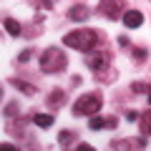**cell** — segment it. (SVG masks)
I'll return each mask as SVG.
<instances>
[{
  "label": "cell",
  "instance_id": "6da1fadb",
  "mask_svg": "<svg viewBox=\"0 0 151 151\" xmlns=\"http://www.w3.org/2000/svg\"><path fill=\"white\" fill-rule=\"evenodd\" d=\"M98 38H101L98 30H91V28H76V30L65 33L63 45H68V48H73V50H81V53H91V50L98 45Z\"/></svg>",
  "mask_w": 151,
  "mask_h": 151
},
{
  "label": "cell",
  "instance_id": "7a4b0ae2",
  "mask_svg": "<svg viewBox=\"0 0 151 151\" xmlns=\"http://www.w3.org/2000/svg\"><path fill=\"white\" fill-rule=\"evenodd\" d=\"M65 53L60 48H48L43 50V55H40V70L43 73H60V70L65 68Z\"/></svg>",
  "mask_w": 151,
  "mask_h": 151
},
{
  "label": "cell",
  "instance_id": "3957f363",
  "mask_svg": "<svg viewBox=\"0 0 151 151\" xmlns=\"http://www.w3.org/2000/svg\"><path fill=\"white\" fill-rule=\"evenodd\" d=\"M103 101H101V93H86V96H81L78 101L73 103V113L76 116H96L98 111H101Z\"/></svg>",
  "mask_w": 151,
  "mask_h": 151
},
{
  "label": "cell",
  "instance_id": "277c9868",
  "mask_svg": "<svg viewBox=\"0 0 151 151\" xmlns=\"http://www.w3.org/2000/svg\"><path fill=\"white\" fill-rule=\"evenodd\" d=\"M108 63H111V55H108L106 50H98V53H96V50H91V53L86 55V65L91 70H103Z\"/></svg>",
  "mask_w": 151,
  "mask_h": 151
},
{
  "label": "cell",
  "instance_id": "5b68a950",
  "mask_svg": "<svg viewBox=\"0 0 151 151\" xmlns=\"http://www.w3.org/2000/svg\"><path fill=\"white\" fill-rule=\"evenodd\" d=\"M101 13L111 20H116L121 15V0H101Z\"/></svg>",
  "mask_w": 151,
  "mask_h": 151
},
{
  "label": "cell",
  "instance_id": "8992f818",
  "mask_svg": "<svg viewBox=\"0 0 151 151\" xmlns=\"http://www.w3.org/2000/svg\"><path fill=\"white\" fill-rule=\"evenodd\" d=\"M124 25L126 28H141L144 25V13L141 10H126L124 13Z\"/></svg>",
  "mask_w": 151,
  "mask_h": 151
},
{
  "label": "cell",
  "instance_id": "52a82bcc",
  "mask_svg": "<svg viewBox=\"0 0 151 151\" xmlns=\"http://www.w3.org/2000/svg\"><path fill=\"white\" fill-rule=\"evenodd\" d=\"M68 18L70 20H88V18H91V10H88L83 3H78V5H73L68 10Z\"/></svg>",
  "mask_w": 151,
  "mask_h": 151
},
{
  "label": "cell",
  "instance_id": "ba28073f",
  "mask_svg": "<svg viewBox=\"0 0 151 151\" xmlns=\"http://www.w3.org/2000/svg\"><path fill=\"white\" fill-rule=\"evenodd\" d=\"M33 124H35L38 129H50V126L55 124V119H53V113H35V116H33Z\"/></svg>",
  "mask_w": 151,
  "mask_h": 151
},
{
  "label": "cell",
  "instance_id": "9c48e42d",
  "mask_svg": "<svg viewBox=\"0 0 151 151\" xmlns=\"http://www.w3.org/2000/svg\"><path fill=\"white\" fill-rule=\"evenodd\" d=\"M63 101H65V93L60 91V88H55L53 93H48V106H53V108H60V106H63Z\"/></svg>",
  "mask_w": 151,
  "mask_h": 151
},
{
  "label": "cell",
  "instance_id": "30bf717a",
  "mask_svg": "<svg viewBox=\"0 0 151 151\" xmlns=\"http://www.w3.org/2000/svg\"><path fill=\"white\" fill-rule=\"evenodd\" d=\"M3 25H5V30L10 33V35H20V33H23V28H20V23H18L15 18H10V15H8L5 20H3Z\"/></svg>",
  "mask_w": 151,
  "mask_h": 151
},
{
  "label": "cell",
  "instance_id": "8fae6325",
  "mask_svg": "<svg viewBox=\"0 0 151 151\" xmlns=\"http://www.w3.org/2000/svg\"><path fill=\"white\" fill-rule=\"evenodd\" d=\"M88 129L91 131H101V129H106V116H91V121H88Z\"/></svg>",
  "mask_w": 151,
  "mask_h": 151
},
{
  "label": "cell",
  "instance_id": "7c38bea8",
  "mask_svg": "<svg viewBox=\"0 0 151 151\" xmlns=\"http://www.w3.org/2000/svg\"><path fill=\"white\" fill-rule=\"evenodd\" d=\"M10 83H13L15 88H20L25 96H33V93H35V86H30V83H23L20 78H10Z\"/></svg>",
  "mask_w": 151,
  "mask_h": 151
},
{
  "label": "cell",
  "instance_id": "4fadbf2b",
  "mask_svg": "<svg viewBox=\"0 0 151 151\" xmlns=\"http://www.w3.org/2000/svg\"><path fill=\"white\" fill-rule=\"evenodd\" d=\"M141 131H144L146 136H151V111H146V113H141Z\"/></svg>",
  "mask_w": 151,
  "mask_h": 151
},
{
  "label": "cell",
  "instance_id": "5bb4252c",
  "mask_svg": "<svg viewBox=\"0 0 151 151\" xmlns=\"http://www.w3.org/2000/svg\"><path fill=\"white\" fill-rule=\"evenodd\" d=\"M58 141H60V146H70L73 134H70V131H60V134H58Z\"/></svg>",
  "mask_w": 151,
  "mask_h": 151
},
{
  "label": "cell",
  "instance_id": "9a60e30c",
  "mask_svg": "<svg viewBox=\"0 0 151 151\" xmlns=\"http://www.w3.org/2000/svg\"><path fill=\"white\" fill-rule=\"evenodd\" d=\"M131 91H134V93H149L151 91V83H134Z\"/></svg>",
  "mask_w": 151,
  "mask_h": 151
},
{
  "label": "cell",
  "instance_id": "2e32d148",
  "mask_svg": "<svg viewBox=\"0 0 151 151\" xmlns=\"http://www.w3.org/2000/svg\"><path fill=\"white\" fill-rule=\"evenodd\" d=\"M131 53H134L136 60H146V58H149V50H146V48H134Z\"/></svg>",
  "mask_w": 151,
  "mask_h": 151
},
{
  "label": "cell",
  "instance_id": "e0dca14e",
  "mask_svg": "<svg viewBox=\"0 0 151 151\" xmlns=\"http://www.w3.org/2000/svg\"><path fill=\"white\" fill-rule=\"evenodd\" d=\"M28 58H33V48L20 50V55H18V63H28Z\"/></svg>",
  "mask_w": 151,
  "mask_h": 151
},
{
  "label": "cell",
  "instance_id": "ac0fdd59",
  "mask_svg": "<svg viewBox=\"0 0 151 151\" xmlns=\"http://www.w3.org/2000/svg\"><path fill=\"white\" fill-rule=\"evenodd\" d=\"M119 126V119L116 116H106V129H116Z\"/></svg>",
  "mask_w": 151,
  "mask_h": 151
},
{
  "label": "cell",
  "instance_id": "d6986e66",
  "mask_svg": "<svg viewBox=\"0 0 151 151\" xmlns=\"http://www.w3.org/2000/svg\"><path fill=\"white\" fill-rule=\"evenodd\" d=\"M15 113H18V106H15V103H8V106H5V116L10 119V116H15Z\"/></svg>",
  "mask_w": 151,
  "mask_h": 151
},
{
  "label": "cell",
  "instance_id": "ffe728a7",
  "mask_svg": "<svg viewBox=\"0 0 151 151\" xmlns=\"http://www.w3.org/2000/svg\"><path fill=\"white\" fill-rule=\"evenodd\" d=\"M126 119H129V121H136V119H141V113H139V111H126Z\"/></svg>",
  "mask_w": 151,
  "mask_h": 151
},
{
  "label": "cell",
  "instance_id": "44dd1931",
  "mask_svg": "<svg viewBox=\"0 0 151 151\" xmlns=\"http://www.w3.org/2000/svg\"><path fill=\"white\" fill-rule=\"evenodd\" d=\"M116 40H119V45H121V48H129V38H126V35H119Z\"/></svg>",
  "mask_w": 151,
  "mask_h": 151
},
{
  "label": "cell",
  "instance_id": "7402d4cb",
  "mask_svg": "<svg viewBox=\"0 0 151 151\" xmlns=\"http://www.w3.org/2000/svg\"><path fill=\"white\" fill-rule=\"evenodd\" d=\"M76 149H78V151H93V146H88V144H78Z\"/></svg>",
  "mask_w": 151,
  "mask_h": 151
},
{
  "label": "cell",
  "instance_id": "603a6c76",
  "mask_svg": "<svg viewBox=\"0 0 151 151\" xmlns=\"http://www.w3.org/2000/svg\"><path fill=\"white\" fill-rule=\"evenodd\" d=\"M149 106H151V91H149Z\"/></svg>",
  "mask_w": 151,
  "mask_h": 151
}]
</instances>
